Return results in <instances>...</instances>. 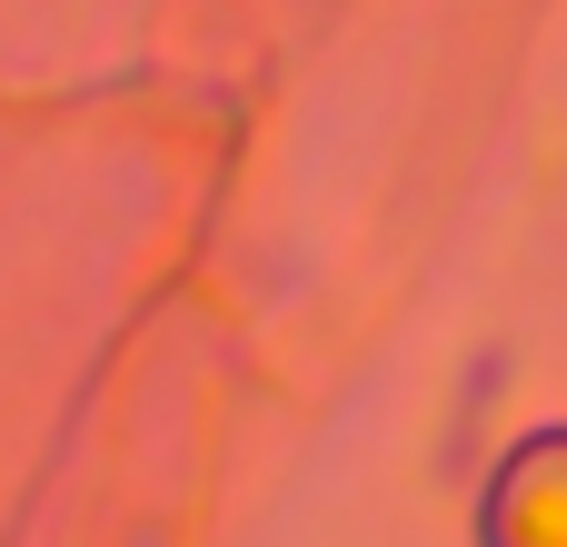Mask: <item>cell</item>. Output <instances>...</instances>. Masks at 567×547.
Masks as SVG:
<instances>
[{
	"instance_id": "1",
	"label": "cell",
	"mask_w": 567,
	"mask_h": 547,
	"mask_svg": "<svg viewBox=\"0 0 567 547\" xmlns=\"http://www.w3.org/2000/svg\"><path fill=\"white\" fill-rule=\"evenodd\" d=\"M478 547H567V429H528L488 488H478Z\"/></svg>"
}]
</instances>
